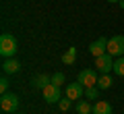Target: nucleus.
<instances>
[{"mask_svg": "<svg viewBox=\"0 0 124 114\" xmlns=\"http://www.w3.org/2000/svg\"><path fill=\"white\" fill-rule=\"evenodd\" d=\"M17 40H15V35L10 33H2L0 35V54L2 58H15L17 54Z\"/></svg>", "mask_w": 124, "mask_h": 114, "instance_id": "f257e3e1", "label": "nucleus"}, {"mask_svg": "<svg viewBox=\"0 0 124 114\" xmlns=\"http://www.w3.org/2000/svg\"><path fill=\"white\" fill-rule=\"evenodd\" d=\"M108 54L124 56V35H114V37L108 40Z\"/></svg>", "mask_w": 124, "mask_h": 114, "instance_id": "f03ea898", "label": "nucleus"}, {"mask_svg": "<svg viewBox=\"0 0 124 114\" xmlns=\"http://www.w3.org/2000/svg\"><path fill=\"white\" fill-rule=\"evenodd\" d=\"M0 108H2V112H15V110L19 108V97L15 96V93H2L0 96Z\"/></svg>", "mask_w": 124, "mask_h": 114, "instance_id": "7ed1b4c3", "label": "nucleus"}, {"mask_svg": "<svg viewBox=\"0 0 124 114\" xmlns=\"http://www.w3.org/2000/svg\"><path fill=\"white\" fill-rule=\"evenodd\" d=\"M95 70H99L101 75H108L110 70H114V62H112V54H101L95 58Z\"/></svg>", "mask_w": 124, "mask_h": 114, "instance_id": "20e7f679", "label": "nucleus"}, {"mask_svg": "<svg viewBox=\"0 0 124 114\" xmlns=\"http://www.w3.org/2000/svg\"><path fill=\"white\" fill-rule=\"evenodd\" d=\"M79 81L85 85V87H93V85H97L99 77H97V73H95L93 69H83L79 73Z\"/></svg>", "mask_w": 124, "mask_h": 114, "instance_id": "39448f33", "label": "nucleus"}, {"mask_svg": "<svg viewBox=\"0 0 124 114\" xmlns=\"http://www.w3.org/2000/svg\"><path fill=\"white\" fill-rule=\"evenodd\" d=\"M41 91H44V97H46V102H48V104H56V102L62 100L60 87H58V85H54V83H50L48 87H44Z\"/></svg>", "mask_w": 124, "mask_h": 114, "instance_id": "423d86ee", "label": "nucleus"}, {"mask_svg": "<svg viewBox=\"0 0 124 114\" xmlns=\"http://www.w3.org/2000/svg\"><path fill=\"white\" fill-rule=\"evenodd\" d=\"M85 89H87V87H85V85L81 83L79 79H77V83H70V85H68V87H66V97H70L72 102H75V100L79 102L81 97H83Z\"/></svg>", "mask_w": 124, "mask_h": 114, "instance_id": "0eeeda50", "label": "nucleus"}, {"mask_svg": "<svg viewBox=\"0 0 124 114\" xmlns=\"http://www.w3.org/2000/svg\"><path fill=\"white\" fill-rule=\"evenodd\" d=\"M89 52H91L95 58L101 56V54H106L108 52V37H97V40L89 46Z\"/></svg>", "mask_w": 124, "mask_h": 114, "instance_id": "6e6552de", "label": "nucleus"}, {"mask_svg": "<svg viewBox=\"0 0 124 114\" xmlns=\"http://www.w3.org/2000/svg\"><path fill=\"white\" fill-rule=\"evenodd\" d=\"M19 70H21V62L17 58H4V62H2V73L4 75H15Z\"/></svg>", "mask_w": 124, "mask_h": 114, "instance_id": "1a4fd4ad", "label": "nucleus"}, {"mask_svg": "<svg viewBox=\"0 0 124 114\" xmlns=\"http://www.w3.org/2000/svg\"><path fill=\"white\" fill-rule=\"evenodd\" d=\"M91 114H112V104L106 100H99L95 102V106H93V112Z\"/></svg>", "mask_w": 124, "mask_h": 114, "instance_id": "9d476101", "label": "nucleus"}, {"mask_svg": "<svg viewBox=\"0 0 124 114\" xmlns=\"http://www.w3.org/2000/svg\"><path fill=\"white\" fill-rule=\"evenodd\" d=\"M50 83H52V77H50V75H46V73H44V75H37L35 79L31 81V85H33L35 89H44V87H48Z\"/></svg>", "mask_w": 124, "mask_h": 114, "instance_id": "9b49d317", "label": "nucleus"}, {"mask_svg": "<svg viewBox=\"0 0 124 114\" xmlns=\"http://www.w3.org/2000/svg\"><path fill=\"white\" fill-rule=\"evenodd\" d=\"M75 58H77V48H68L62 54V62L64 64H75Z\"/></svg>", "mask_w": 124, "mask_h": 114, "instance_id": "f8f14e48", "label": "nucleus"}, {"mask_svg": "<svg viewBox=\"0 0 124 114\" xmlns=\"http://www.w3.org/2000/svg\"><path fill=\"white\" fill-rule=\"evenodd\" d=\"M77 112H79V114H91L93 112V106L89 104L87 100H81V102H77Z\"/></svg>", "mask_w": 124, "mask_h": 114, "instance_id": "ddd939ff", "label": "nucleus"}, {"mask_svg": "<svg viewBox=\"0 0 124 114\" xmlns=\"http://www.w3.org/2000/svg\"><path fill=\"white\" fill-rule=\"evenodd\" d=\"M114 73L120 75V77H124V56H118L114 60Z\"/></svg>", "mask_w": 124, "mask_h": 114, "instance_id": "4468645a", "label": "nucleus"}, {"mask_svg": "<svg viewBox=\"0 0 124 114\" xmlns=\"http://www.w3.org/2000/svg\"><path fill=\"white\" fill-rule=\"evenodd\" d=\"M85 96H87L89 100H97V97H99V87H97V85L87 87V89H85Z\"/></svg>", "mask_w": 124, "mask_h": 114, "instance_id": "2eb2a0df", "label": "nucleus"}, {"mask_svg": "<svg viewBox=\"0 0 124 114\" xmlns=\"http://www.w3.org/2000/svg\"><path fill=\"white\" fill-rule=\"evenodd\" d=\"M97 87H99V89H108V87H112V79L108 77V75H101V77H99V81H97Z\"/></svg>", "mask_w": 124, "mask_h": 114, "instance_id": "dca6fc26", "label": "nucleus"}, {"mask_svg": "<svg viewBox=\"0 0 124 114\" xmlns=\"http://www.w3.org/2000/svg\"><path fill=\"white\" fill-rule=\"evenodd\" d=\"M64 81H66V79H64V73H54V75H52V83L58 85V87H60Z\"/></svg>", "mask_w": 124, "mask_h": 114, "instance_id": "f3484780", "label": "nucleus"}, {"mask_svg": "<svg viewBox=\"0 0 124 114\" xmlns=\"http://www.w3.org/2000/svg\"><path fill=\"white\" fill-rule=\"evenodd\" d=\"M70 104H72V100H70V97H66V100H60V102H58V106H60V110H62V112H66V110L70 108Z\"/></svg>", "mask_w": 124, "mask_h": 114, "instance_id": "a211bd4d", "label": "nucleus"}, {"mask_svg": "<svg viewBox=\"0 0 124 114\" xmlns=\"http://www.w3.org/2000/svg\"><path fill=\"white\" fill-rule=\"evenodd\" d=\"M0 91H2V93L8 91V75H4V77L0 79Z\"/></svg>", "mask_w": 124, "mask_h": 114, "instance_id": "6ab92c4d", "label": "nucleus"}, {"mask_svg": "<svg viewBox=\"0 0 124 114\" xmlns=\"http://www.w3.org/2000/svg\"><path fill=\"white\" fill-rule=\"evenodd\" d=\"M108 2H112V4H114V2H120V0H108Z\"/></svg>", "mask_w": 124, "mask_h": 114, "instance_id": "aec40b11", "label": "nucleus"}, {"mask_svg": "<svg viewBox=\"0 0 124 114\" xmlns=\"http://www.w3.org/2000/svg\"><path fill=\"white\" fill-rule=\"evenodd\" d=\"M120 6H122V9H124V0H120Z\"/></svg>", "mask_w": 124, "mask_h": 114, "instance_id": "412c9836", "label": "nucleus"}]
</instances>
